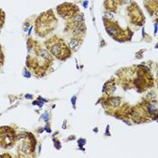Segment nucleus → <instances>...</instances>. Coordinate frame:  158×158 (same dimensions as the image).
<instances>
[{"mask_svg": "<svg viewBox=\"0 0 158 158\" xmlns=\"http://www.w3.org/2000/svg\"><path fill=\"white\" fill-rule=\"evenodd\" d=\"M28 56L26 60L27 67L37 77L45 74L53 63V57L47 50L43 49L37 43H32L28 41Z\"/></svg>", "mask_w": 158, "mask_h": 158, "instance_id": "obj_1", "label": "nucleus"}, {"mask_svg": "<svg viewBox=\"0 0 158 158\" xmlns=\"http://www.w3.org/2000/svg\"><path fill=\"white\" fill-rule=\"evenodd\" d=\"M57 25V19L52 10L42 13L35 21V33L40 37H44L53 31Z\"/></svg>", "mask_w": 158, "mask_h": 158, "instance_id": "obj_2", "label": "nucleus"}, {"mask_svg": "<svg viewBox=\"0 0 158 158\" xmlns=\"http://www.w3.org/2000/svg\"><path fill=\"white\" fill-rule=\"evenodd\" d=\"M44 44L51 55H53L60 60H65L71 54L69 45H67L63 39L56 35L48 39Z\"/></svg>", "mask_w": 158, "mask_h": 158, "instance_id": "obj_3", "label": "nucleus"}, {"mask_svg": "<svg viewBox=\"0 0 158 158\" xmlns=\"http://www.w3.org/2000/svg\"><path fill=\"white\" fill-rule=\"evenodd\" d=\"M104 25L106 27V31L109 35L117 39V41L123 42V41H127L131 39L130 35H127V33H129L127 30H123L122 28L118 25L117 23L112 21V20H108V19H104Z\"/></svg>", "mask_w": 158, "mask_h": 158, "instance_id": "obj_4", "label": "nucleus"}, {"mask_svg": "<svg viewBox=\"0 0 158 158\" xmlns=\"http://www.w3.org/2000/svg\"><path fill=\"white\" fill-rule=\"evenodd\" d=\"M16 142L15 131L10 127H0V147L11 148Z\"/></svg>", "mask_w": 158, "mask_h": 158, "instance_id": "obj_5", "label": "nucleus"}, {"mask_svg": "<svg viewBox=\"0 0 158 158\" xmlns=\"http://www.w3.org/2000/svg\"><path fill=\"white\" fill-rule=\"evenodd\" d=\"M65 31L69 33V35H72V37L83 39L86 35L87 28L85 26L84 22L75 23V24H70V23H67Z\"/></svg>", "mask_w": 158, "mask_h": 158, "instance_id": "obj_6", "label": "nucleus"}, {"mask_svg": "<svg viewBox=\"0 0 158 158\" xmlns=\"http://www.w3.org/2000/svg\"><path fill=\"white\" fill-rule=\"evenodd\" d=\"M23 139L24 140L18 145V153L22 154L20 156H29V154L33 153V150H35V140L33 137H29V135H27Z\"/></svg>", "mask_w": 158, "mask_h": 158, "instance_id": "obj_7", "label": "nucleus"}, {"mask_svg": "<svg viewBox=\"0 0 158 158\" xmlns=\"http://www.w3.org/2000/svg\"><path fill=\"white\" fill-rule=\"evenodd\" d=\"M57 12L61 17L69 20L72 15H74L78 12H80V10H79L77 5L73 4L66 3L57 7Z\"/></svg>", "mask_w": 158, "mask_h": 158, "instance_id": "obj_8", "label": "nucleus"}, {"mask_svg": "<svg viewBox=\"0 0 158 158\" xmlns=\"http://www.w3.org/2000/svg\"><path fill=\"white\" fill-rule=\"evenodd\" d=\"M83 41V39L81 38H77V37H72L71 39V41L69 43V47L71 49V51H73V52H76V51L80 48L81 44Z\"/></svg>", "mask_w": 158, "mask_h": 158, "instance_id": "obj_9", "label": "nucleus"}, {"mask_svg": "<svg viewBox=\"0 0 158 158\" xmlns=\"http://www.w3.org/2000/svg\"><path fill=\"white\" fill-rule=\"evenodd\" d=\"M107 105H108L109 108L111 109H115V108H117L118 106L120 105L121 103V99L119 98H109V99H107L106 100V102H105Z\"/></svg>", "mask_w": 158, "mask_h": 158, "instance_id": "obj_10", "label": "nucleus"}, {"mask_svg": "<svg viewBox=\"0 0 158 158\" xmlns=\"http://www.w3.org/2000/svg\"><path fill=\"white\" fill-rule=\"evenodd\" d=\"M84 22V15L82 13L78 12L74 15H72L71 17L68 20L67 23H70V24H75V23H82Z\"/></svg>", "mask_w": 158, "mask_h": 158, "instance_id": "obj_11", "label": "nucleus"}, {"mask_svg": "<svg viewBox=\"0 0 158 158\" xmlns=\"http://www.w3.org/2000/svg\"><path fill=\"white\" fill-rule=\"evenodd\" d=\"M29 26H30V23H28V22L25 23V25H24V31L26 32L28 30V28H29Z\"/></svg>", "mask_w": 158, "mask_h": 158, "instance_id": "obj_12", "label": "nucleus"}, {"mask_svg": "<svg viewBox=\"0 0 158 158\" xmlns=\"http://www.w3.org/2000/svg\"><path fill=\"white\" fill-rule=\"evenodd\" d=\"M4 56H3V53H2V49H1V45H0V59H3Z\"/></svg>", "mask_w": 158, "mask_h": 158, "instance_id": "obj_13", "label": "nucleus"}, {"mask_svg": "<svg viewBox=\"0 0 158 158\" xmlns=\"http://www.w3.org/2000/svg\"><path fill=\"white\" fill-rule=\"evenodd\" d=\"M44 116H45V117H43V119H44L45 121H47V120H48V113H47V112L45 113V114H44Z\"/></svg>", "mask_w": 158, "mask_h": 158, "instance_id": "obj_14", "label": "nucleus"}]
</instances>
